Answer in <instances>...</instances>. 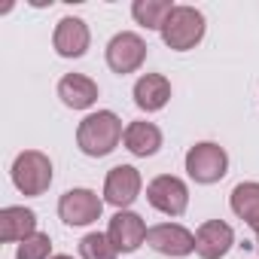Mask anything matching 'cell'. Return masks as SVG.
I'll use <instances>...</instances> for the list:
<instances>
[{
    "instance_id": "obj_1",
    "label": "cell",
    "mask_w": 259,
    "mask_h": 259,
    "mask_svg": "<svg viewBox=\"0 0 259 259\" xmlns=\"http://www.w3.org/2000/svg\"><path fill=\"white\" fill-rule=\"evenodd\" d=\"M119 138H125V135H122V122H119V116L110 113V110H98V113L85 116V119L79 122V128H76V144H79V150H82L85 156H92V159L110 156V153L116 150Z\"/></svg>"
},
{
    "instance_id": "obj_2",
    "label": "cell",
    "mask_w": 259,
    "mask_h": 259,
    "mask_svg": "<svg viewBox=\"0 0 259 259\" xmlns=\"http://www.w3.org/2000/svg\"><path fill=\"white\" fill-rule=\"evenodd\" d=\"M201 37H204V16L195 7H174L168 22H165V28H162L165 46H171L177 52H186Z\"/></svg>"
},
{
    "instance_id": "obj_3",
    "label": "cell",
    "mask_w": 259,
    "mask_h": 259,
    "mask_svg": "<svg viewBox=\"0 0 259 259\" xmlns=\"http://www.w3.org/2000/svg\"><path fill=\"white\" fill-rule=\"evenodd\" d=\"M13 183L25 195H43L49 189V183H52V162H49V156H43L37 150L19 153L16 162H13Z\"/></svg>"
},
{
    "instance_id": "obj_4",
    "label": "cell",
    "mask_w": 259,
    "mask_h": 259,
    "mask_svg": "<svg viewBox=\"0 0 259 259\" xmlns=\"http://www.w3.org/2000/svg\"><path fill=\"white\" fill-rule=\"evenodd\" d=\"M226 168H229V156L217 144H195L186 153V171L195 183H217L226 177Z\"/></svg>"
},
{
    "instance_id": "obj_5",
    "label": "cell",
    "mask_w": 259,
    "mask_h": 259,
    "mask_svg": "<svg viewBox=\"0 0 259 259\" xmlns=\"http://www.w3.org/2000/svg\"><path fill=\"white\" fill-rule=\"evenodd\" d=\"M144 58H147V43L132 31L116 34L110 40V46H107V64H110L113 73H122V76L135 73L144 64Z\"/></svg>"
},
{
    "instance_id": "obj_6",
    "label": "cell",
    "mask_w": 259,
    "mask_h": 259,
    "mask_svg": "<svg viewBox=\"0 0 259 259\" xmlns=\"http://www.w3.org/2000/svg\"><path fill=\"white\" fill-rule=\"evenodd\" d=\"M147 198L156 210L168 213V217H180L189 204V192H186V183L171 177V174H162L156 177L150 186H147Z\"/></svg>"
},
{
    "instance_id": "obj_7",
    "label": "cell",
    "mask_w": 259,
    "mask_h": 259,
    "mask_svg": "<svg viewBox=\"0 0 259 259\" xmlns=\"http://www.w3.org/2000/svg\"><path fill=\"white\" fill-rule=\"evenodd\" d=\"M104 201L92 189H67L58 201V213L67 226H89L101 217Z\"/></svg>"
},
{
    "instance_id": "obj_8",
    "label": "cell",
    "mask_w": 259,
    "mask_h": 259,
    "mask_svg": "<svg viewBox=\"0 0 259 259\" xmlns=\"http://www.w3.org/2000/svg\"><path fill=\"white\" fill-rule=\"evenodd\" d=\"M147 226H144V220L138 217V213H132V210H119L113 220H110V229H107V238L113 241V247L116 250H122V253H135L144 241H147Z\"/></svg>"
},
{
    "instance_id": "obj_9",
    "label": "cell",
    "mask_w": 259,
    "mask_h": 259,
    "mask_svg": "<svg viewBox=\"0 0 259 259\" xmlns=\"http://www.w3.org/2000/svg\"><path fill=\"white\" fill-rule=\"evenodd\" d=\"M147 244L162 256H186L195 250V235H189L177 223H162L147 232Z\"/></svg>"
},
{
    "instance_id": "obj_10",
    "label": "cell",
    "mask_w": 259,
    "mask_h": 259,
    "mask_svg": "<svg viewBox=\"0 0 259 259\" xmlns=\"http://www.w3.org/2000/svg\"><path fill=\"white\" fill-rule=\"evenodd\" d=\"M104 195H107V201L113 207H128V204L141 195V174H138V168H132V165H116L107 174Z\"/></svg>"
},
{
    "instance_id": "obj_11",
    "label": "cell",
    "mask_w": 259,
    "mask_h": 259,
    "mask_svg": "<svg viewBox=\"0 0 259 259\" xmlns=\"http://www.w3.org/2000/svg\"><path fill=\"white\" fill-rule=\"evenodd\" d=\"M232 241H235L232 226H226L223 220H210L195 232V253L201 259H223L232 250Z\"/></svg>"
},
{
    "instance_id": "obj_12",
    "label": "cell",
    "mask_w": 259,
    "mask_h": 259,
    "mask_svg": "<svg viewBox=\"0 0 259 259\" xmlns=\"http://www.w3.org/2000/svg\"><path fill=\"white\" fill-rule=\"evenodd\" d=\"M52 43H55V52L64 55V58L85 55V49H89V28H85V22L73 19V16L61 19L58 28H55V40Z\"/></svg>"
},
{
    "instance_id": "obj_13",
    "label": "cell",
    "mask_w": 259,
    "mask_h": 259,
    "mask_svg": "<svg viewBox=\"0 0 259 259\" xmlns=\"http://www.w3.org/2000/svg\"><path fill=\"white\" fill-rule=\"evenodd\" d=\"M171 98V82L162 73H144L135 85V104L147 113H156L168 104Z\"/></svg>"
},
{
    "instance_id": "obj_14",
    "label": "cell",
    "mask_w": 259,
    "mask_h": 259,
    "mask_svg": "<svg viewBox=\"0 0 259 259\" xmlns=\"http://www.w3.org/2000/svg\"><path fill=\"white\" fill-rule=\"evenodd\" d=\"M37 235V213L28 207H4L0 210V241H28Z\"/></svg>"
},
{
    "instance_id": "obj_15",
    "label": "cell",
    "mask_w": 259,
    "mask_h": 259,
    "mask_svg": "<svg viewBox=\"0 0 259 259\" xmlns=\"http://www.w3.org/2000/svg\"><path fill=\"white\" fill-rule=\"evenodd\" d=\"M58 98L73 110H85V107H92L98 101V85L82 73H67L58 82Z\"/></svg>"
},
{
    "instance_id": "obj_16",
    "label": "cell",
    "mask_w": 259,
    "mask_h": 259,
    "mask_svg": "<svg viewBox=\"0 0 259 259\" xmlns=\"http://www.w3.org/2000/svg\"><path fill=\"white\" fill-rule=\"evenodd\" d=\"M125 147H128V153H135V156H153V153H159V147H162V132L153 125V122H132L125 128Z\"/></svg>"
},
{
    "instance_id": "obj_17",
    "label": "cell",
    "mask_w": 259,
    "mask_h": 259,
    "mask_svg": "<svg viewBox=\"0 0 259 259\" xmlns=\"http://www.w3.org/2000/svg\"><path fill=\"white\" fill-rule=\"evenodd\" d=\"M232 210L250 226L259 223V183H238L232 189Z\"/></svg>"
},
{
    "instance_id": "obj_18",
    "label": "cell",
    "mask_w": 259,
    "mask_h": 259,
    "mask_svg": "<svg viewBox=\"0 0 259 259\" xmlns=\"http://www.w3.org/2000/svg\"><path fill=\"white\" fill-rule=\"evenodd\" d=\"M171 4L168 0H138V4L132 7V16L144 25V28H165V22H168V16H171Z\"/></svg>"
},
{
    "instance_id": "obj_19",
    "label": "cell",
    "mask_w": 259,
    "mask_h": 259,
    "mask_svg": "<svg viewBox=\"0 0 259 259\" xmlns=\"http://www.w3.org/2000/svg\"><path fill=\"white\" fill-rule=\"evenodd\" d=\"M79 253H82V259H116V247H113V241L107 238V235H101V232H92V235H85L82 241H79Z\"/></svg>"
},
{
    "instance_id": "obj_20",
    "label": "cell",
    "mask_w": 259,
    "mask_h": 259,
    "mask_svg": "<svg viewBox=\"0 0 259 259\" xmlns=\"http://www.w3.org/2000/svg\"><path fill=\"white\" fill-rule=\"evenodd\" d=\"M49 250H52L49 235H40V232H37V235H31L28 241H22L16 259H49Z\"/></svg>"
},
{
    "instance_id": "obj_21",
    "label": "cell",
    "mask_w": 259,
    "mask_h": 259,
    "mask_svg": "<svg viewBox=\"0 0 259 259\" xmlns=\"http://www.w3.org/2000/svg\"><path fill=\"white\" fill-rule=\"evenodd\" d=\"M52 259H73V256H52Z\"/></svg>"
},
{
    "instance_id": "obj_22",
    "label": "cell",
    "mask_w": 259,
    "mask_h": 259,
    "mask_svg": "<svg viewBox=\"0 0 259 259\" xmlns=\"http://www.w3.org/2000/svg\"><path fill=\"white\" fill-rule=\"evenodd\" d=\"M253 229H256V232H259V223H256V226H253Z\"/></svg>"
}]
</instances>
